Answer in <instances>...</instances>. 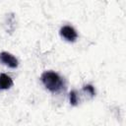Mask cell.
<instances>
[{"mask_svg": "<svg viewBox=\"0 0 126 126\" xmlns=\"http://www.w3.org/2000/svg\"><path fill=\"white\" fill-rule=\"evenodd\" d=\"M40 80L44 87L51 93H58L63 88L62 78L53 71H45L41 74Z\"/></svg>", "mask_w": 126, "mask_h": 126, "instance_id": "obj_1", "label": "cell"}, {"mask_svg": "<svg viewBox=\"0 0 126 126\" xmlns=\"http://www.w3.org/2000/svg\"><path fill=\"white\" fill-rule=\"evenodd\" d=\"M60 35L65 38L67 41H70V42H74L76 41L77 37H78V33L76 32V30L71 27V26H64L60 29Z\"/></svg>", "mask_w": 126, "mask_h": 126, "instance_id": "obj_2", "label": "cell"}, {"mask_svg": "<svg viewBox=\"0 0 126 126\" xmlns=\"http://www.w3.org/2000/svg\"><path fill=\"white\" fill-rule=\"evenodd\" d=\"M0 62L12 69H15L18 67V60L17 58L12 55L11 53L9 52H6V51H3L0 53Z\"/></svg>", "mask_w": 126, "mask_h": 126, "instance_id": "obj_3", "label": "cell"}, {"mask_svg": "<svg viewBox=\"0 0 126 126\" xmlns=\"http://www.w3.org/2000/svg\"><path fill=\"white\" fill-rule=\"evenodd\" d=\"M13 86V80L6 74H0V90H8Z\"/></svg>", "mask_w": 126, "mask_h": 126, "instance_id": "obj_4", "label": "cell"}, {"mask_svg": "<svg viewBox=\"0 0 126 126\" xmlns=\"http://www.w3.org/2000/svg\"><path fill=\"white\" fill-rule=\"evenodd\" d=\"M69 98H70V103L72 105H77L79 102V98H78V94L76 91H71L69 94Z\"/></svg>", "mask_w": 126, "mask_h": 126, "instance_id": "obj_5", "label": "cell"}, {"mask_svg": "<svg viewBox=\"0 0 126 126\" xmlns=\"http://www.w3.org/2000/svg\"><path fill=\"white\" fill-rule=\"evenodd\" d=\"M84 91L85 92H88L92 96H94V94H95L94 88L92 85H86V86H84Z\"/></svg>", "mask_w": 126, "mask_h": 126, "instance_id": "obj_6", "label": "cell"}]
</instances>
